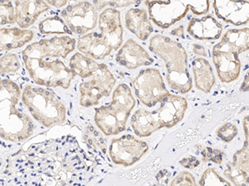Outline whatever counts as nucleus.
I'll use <instances>...</instances> for the list:
<instances>
[{"label":"nucleus","mask_w":249,"mask_h":186,"mask_svg":"<svg viewBox=\"0 0 249 186\" xmlns=\"http://www.w3.org/2000/svg\"><path fill=\"white\" fill-rule=\"evenodd\" d=\"M149 49L163 60L166 68V81L177 93H189L193 88L188 68V55L180 43L163 35H156L150 41Z\"/></svg>","instance_id":"nucleus-3"},{"label":"nucleus","mask_w":249,"mask_h":186,"mask_svg":"<svg viewBox=\"0 0 249 186\" xmlns=\"http://www.w3.org/2000/svg\"><path fill=\"white\" fill-rule=\"evenodd\" d=\"M120 65L128 70H136L141 66L152 65L154 60L146 50L133 39H128L122 45L116 55Z\"/></svg>","instance_id":"nucleus-14"},{"label":"nucleus","mask_w":249,"mask_h":186,"mask_svg":"<svg viewBox=\"0 0 249 186\" xmlns=\"http://www.w3.org/2000/svg\"><path fill=\"white\" fill-rule=\"evenodd\" d=\"M179 164L181 165L182 167L187 169L193 170L198 167L200 164V161L196 156L193 155H189L187 157H184L179 161Z\"/></svg>","instance_id":"nucleus-33"},{"label":"nucleus","mask_w":249,"mask_h":186,"mask_svg":"<svg viewBox=\"0 0 249 186\" xmlns=\"http://www.w3.org/2000/svg\"><path fill=\"white\" fill-rule=\"evenodd\" d=\"M200 154L204 159V161H212L213 163L221 165L223 161V153L219 150L213 149L210 147H202L201 145L197 146Z\"/></svg>","instance_id":"nucleus-30"},{"label":"nucleus","mask_w":249,"mask_h":186,"mask_svg":"<svg viewBox=\"0 0 249 186\" xmlns=\"http://www.w3.org/2000/svg\"><path fill=\"white\" fill-rule=\"evenodd\" d=\"M136 95L143 105L149 108L160 104L170 92L158 69L149 68L141 71L132 82Z\"/></svg>","instance_id":"nucleus-7"},{"label":"nucleus","mask_w":249,"mask_h":186,"mask_svg":"<svg viewBox=\"0 0 249 186\" xmlns=\"http://www.w3.org/2000/svg\"><path fill=\"white\" fill-rule=\"evenodd\" d=\"M249 29H230L212 50V59L218 78L223 83L238 79L241 72L239 55L249 51Z\"/></svg>","instance_id":"nucleus-4"},{"label":"nucleus","mask_w":249,"mask_h":186,"mask_svg":"<svg viewBox=\"0 0 249 186\" xmlns=\"http://www.w3.org/2000/svg\"><path fill=\"white\" fill-rule=\"evenodd\" d=\"M199 186H231V182L222 177L214 168H208L204 172Z\"/></svg>","instance_id":"nucleus-27"},{"label":"nucleus","mask_w":249,"mask_h":186,"mask_svg":"<svg viewBox=\"0 0 249 186\" xmlns=\"http://www.w3.org/2000/svg\"><path fill=\"white\" fill-rule=\"evenodd\" d=\"M73 1L77 2V1H80V0H73ZM123 1H124V0H92V3L97 9H103L107 8L109 6L122 3Z\"/></svg>","instance_id":"nucleus-34"},{"label":"nucleus","mask_w":249,"mask_h":186,"mask_svg":"<svg viewBox=\"0 0 249 186\" xmlns=\"http://www.w3.org/2000/svg\"><path fill=\"white\" fill-rule=\"evenodd\" d=\"M100 66L101 64L98 62L79 51L74 54L69 61V67L82 79L92 77L99 70Z\"/></svg>","instance_id":"nucleus-24"},{"label":"nucleus","mask_w":249,"mask_h":186,"mask_svg":"<svg viewBox=\"0 0 249 186\" xmlns=\"http://www.w3.org/2000/svg\"><path fill=\"white\" fill-rule=\"evenodd\" d=\"M170 34H171L172 36L184 38V26H179V27H177L176 29H173L172 31H170Z\"/></svg>","instance_id":"nucleus-38"},{"label":"nucleus","mask_w":249,"mask_h":186,"mask_svg":"<svg viewBox=\"0 0 249 186\" xmlns=\"http://www.w3.org/2000/svg\"><path fill=\"white\" fill-rule=\"evenodd\" d=\"M90 80L79 85L80 105L91 108L99 104L103 97H109L113 90L116 79L106 64H101L100 69Z\"/></svg>","instance_id":"nucleus-8"},{"label":"nucleus","mask_w":249,"mask_h":186,"mask_svg":"<svg viewBox=\"0 0 249 186\" xmlns=\"http://www.w3.org/2000/svg\"><path fill=\"white\" fill-rule=\"evenodd\" d=\"M245 140L244 146L233 154L232 161L227 163L225 177L235 186H249V147Z\"/></svg>","instance_id":"nucleus-16"},{"label":"nucleus","mask_w":249,"mask_h":186,"mask_svg":"<svg viewBox=\"0 0 249 186\" xmlns=\"http://www.w3.org/2000/svg\"><path fill=\"white\" fill-rule=\"evenodd\" d=\"M20 68L21 64L17 54L6 53L0 57V77L16 73Z\"/></svg>","instance_id":"nucleus-26"},{"label":"nucleus","mask_w":249,"mask_h":186,"mask_svg":"<svg viewBox=\"0 0 249 186\" xmlns=\"http://www.w3.org/2000/svg\"><path fill=\"white\" fill-rule=\"evenodd\" d=\"M50 9L45 0H15V23L20 29H29L40 15Z\"/></svg>","instance_id":"nucleus-17"},{"label":"nucleus","mask_w":249,"mask_h":186,"mask_svg":"<svg viewBox=\"0 0 249 186\" xmlns=\"http://www.w3.org/2000/svg\"><path fill=\"white\" fill-rule=\"evenodd\" d=\"M68 1L69 0H45L46 3H48V5L53 6L57 9L65 7Z\"/></svg>","instance_id":"nucleus-37"},{"label":"nucleus","mask_w":249,"mask_h":186,"mask_svg":"<svg viewBox=\"0 0 249 186\" xmlns=\"http://www.w3.org/2000/svg\"><path fill=\"white\" fill-rule=\"evenodd\" d=\"M191 66L196 87L204 93H210L215 84L216 79L209 61L198 57L193 60Z\"/></svg>","instance_id":"nucleus-23"},{"label":"nucleus","mask_w":249,"mask_h":186,"mask_svg":"<svg viewBox=\"0 0 249 186\" xmlns=\"http://www.w3.org/2000/svg\"><path fill=\"white\" fill-rule=\"evenodd\" d=\"M21 95L17 83L0 79V138L6 141L19 142L34 134V122L18 107Z\"/></svg>","instance_id":"nucleus-2"},{"label":"nucleus","mask_w":249,"mask_h":186,"mask_svg":"<svg viewBox=\"0 0 249 186\" xmlns=\"http://www.w3.org/2000/svg\"><path fill=\"white\" fill-rule=\"evenodd\" d=\"M171 177V173L168 170H163L156 175L157 183L160 186H167Z\"/></svg>","instance_id":"nucleus-35"},{"label":"nucleus","mask_w":249,"mask_h":186,"mask_svg":"<svg viewBox=\"0 0 249 186\" xmlns=\"http://www.w3.org/2000/svg\"><path fill=\"white\" fill-rule=\"evenodd\" d=\"M40 33L43 35H51V34H69L72 35L69 30L64 20L58 16L47 17L40 22L38 24Z\"/></svg>","instance_id":"nucleus-25"},{"label":"nucleus","mask_w":249,"mask_h":186,"mask_svg":"<svg viewBox=\"0 0 249 186\" xmlns=\"http://www.w3.org/2000/svg\"><path fill=\"white\" fill-rule=\"evenodd\" d=\"M98 29L108 43L117 51L123 43V28L121 12L113 8L103 9L98 17Z\"/></svg>","instance_id":"nucleus-13"},{"label":"nucleus","mask_w":249,"mask_h":186,"mask_svg":"<svg viewBox=\"0 0 249 186\" xmlns=\"http://www.w3.org/2000/svg\"><path fill=\"white\" fill-rule=\"evenodd\" d=\"M238 129L235 124L232 123H226L222 125L217 130V136L218 138L224 141V142H230L235 139V137L238 135Z\"/></svg>","instance_id":"nucleus-29"},{"label":"nucleus","mask_w":249,"mask_h":186,"mask_svg":"<svg viewBox=\"0 0 249 186\" xmlns=\"http://www.w3.org/2000/svg\"><path fill=\"white\" fill-rule=\"evenodd\" d=\"M34 31L20 28H0V52L22 47L31 42Z\"/></svg>","instance_id":"nucleus-22"},{"label":"nucleus","mask_w":249,"mask_h":186,"mask_svg":"<svg viewBox=\"0 0 249 186\" xmlns=\"http://www.w3.org/2000/svg\"><path fill=\"white\" fill-rule=\"evenodd\" d=\"M240 91L241 92H248L249 91V75L248 74L245 76L244 82L241 85Z\"/></svg>","instance_id":"nucleus-40"},{"label":"nucleus","mask_w":249,"mask_h":186,"mask_svg":"<svg viewBox=\"0 0 249 186\" xmlns=\"http://www.w3.org/2000/svg\"><path fill=\"white\" fill-rule=\"evenodd\" d=\"M223 27L212 15H206L201 18L193 17L190 20L187 32L196 40L214 41L220 38Z\"/></svg>","instance_id":"nucleus-19"},{"label":"nucleus","mask_w":249,"mask_h":186,"mask_svg":"<svg viewBox=\"0 0 249 186\" xmlns=\"http://www.w3.org/2000/svg\"><path fill=\"white\" fill-rule=\"evenodd\" d=\"M76 48L74 37L55 36L27 46L22 51V59L36 85L67 90L77 76L60 58L66 59Z\"/></svg>","instance_id":"nucleus-1"},{"label":"nucleus","mask_w":249,"mask_h":186,"mask_svg":"<svg viewBox=\"0 0 249 186\" xmlns=\"http://www.w3.org/2000/svg\"><path fill=\"white\" fill-rule=\"evenodd\" d=\"M244 133H245V140L249 141V115L245 116L244 119Z\"/></svg>","instance_id":"nucleus-39"},{"label":"nucleus","mask_w":249,"mask_h":186,"mask_svg":"<svg viewBox=\"0 0 249 186\" xmlns=\"http://www.w3.org/2000/svg\"><path fill=\"white\" fill-rule=\"evenodd\" d=\"M149 146L131 135L122 136L111 141L109 148L110 159L114 163L131 167L147 153Z\"/></svg>","instance_id":"nucleus-11"},{"label":"nucleus","mask_w":249,"mask_h":186,"mask_svg":"<svg viewBox=\"0 0 249 186\" xmlns=\"http://www.w3.org/2000/svg\"><path fill=\"white\" fill-rule=\"evenodd\" d=\"M156 114L161 122L163 127H173L184 119L188 108V103L182 96L169 93L160 102Z\"/></svg>","instance_id":"nucleus-15"},{"label":"nucleus","mask_w":249,"mask_h":186,"mask_svg":"<svg viewBox=\"0 0 249 186\" xmlns=\"http://www.w3.org/2000/svg\"><path fill=\"white\" fill-rule=\"evenodd\" d=\"M15 23V7L10 0H0V26Z\"/></svg>","instance_id":"nucleus-28"},{"label":"nucleus","mask_w":249,"mask_h":186,"mask_svg":"<svg viewBox=\"0 0 249 186\" xmlns=\"http://www.w3.org/2000/svg\"><path fill=\"white\" fill-rule=\"evenodd\" d=\"M171 186H197L196 178L190 172L182 171L170 183Z\"/></svg>","instance_id":"nucleus-32"},{"label":"nucleus","mask_w":249,"mask_h":186,"mask_svg":"<svg viewBox=\"0 0 249 186\" xmlns=\"http://www.w3.org/2000/svg\"><path fill=\"white\" fill-rule=\"evenodd\" d=\"M23 105L36 121L46 127L62 124L67 119V109L59 97L43 88L27 85L22 93Z\"/></svg>","instance_id":"nucleus-6"},{"label":"nucleus","mask_w":249,"mask_h":186,"mask_svg":"<svg viewBox=\"0 0 249 186\" xmlns=\"http://www.w3.org/2000/svg\"><path fill=\"white\" fill-rule=\"evenodd\" d=\"M130 125L135 134L139 138L150 137L156 131L163 128L161 122L156 112H150L144 108L136 110L131 117Z\"/></svg>","instance_id":"nucleus-21"},{"label":"nucleus","mask_w":249,"mask_h":186,"mask_svg":"<svg viewBox=\"0 0 249 186\" xmlns=\"http://www.w3.org/2000/svg\"><path fill=\"white\" fill-rule=\"evenodd\" d=\"M77 48L81 53L100 61L105 59L113 51L107 40L96 31L80 36L77 39Z\"/></svg>","instance_id":"nucleus-18"},{"label":"nucleus","mask_w":249,"mask_h":186,"mask_svg":"<svg viewBox=\"0 0 249 186\" xmlns=\"http://www.w3.org/2000/svg\"><path fill=\"white\" fill-rule=\"evenodd\" d=\"M190 10L196 15H203L210 11V0H184Z\"/></svg>","instance_id":"nucleus-31"},{"label":"nucleus","mask_w":249,"mask_h":186,"mask_svg":"<svg viewBox=\"0 0 249 186\" xmlns=\"http://www.w3.org/2000/svg\"><path fill=\"white\" fill-rule=\"evenodd\" d=\"M60 15L71 33L78 36H83L96 29L99 17L93 4L88 0L69 4Z\"/></svg>","instance_id":"nucleus-9"},{"label":"nucleus","mask_w":249,"mask_h":186,"mask_svg":"<svg viewBox=\"0 0 249 186\" xmlns=\"http://www.w3.org/2000/svg\"><path fill=\"white\" fill-rule=\"evenodd\" d=\"M150 20L159 28L167 29L186 17L190 7L184 0H145Z\"/></svg>","instance_id":"nucleus-10"},{"label":"nucleus","mask_w":249,"mask_h":186,"mask_svg":"<svg viewBox=\"0 0 249 186\" xmlns=\"http://www.w3.org/2000/svg\"><path fill=\"white\" fill-rule=\"evenodd\" d=\"M124 23L126 29L142 41H146L154 31L145 9H129L124 15Z\"/></svg>","instance_id":"nucleus-20"},{"label":"nucleus","mask_w":249,"mask_h":186,"mask_svg":"<svg viewBox=\"0 0 249 186\" xmlns=\"http://www.w3.org/2000/svg\"><path fill=\"white\" fill-rule=\"evenodd\" d=\"M193 52L198 56V57H207L206 51L204 46L199 45V44H193Z\"/></svg>","instance_id":"nucleus-36"},{"label":"nucleus","mask_w":249,"mask_h":186,"mask_svg":"<svg viewBox=\"0 0 249 186\" xmlns=\"http://www.w3.org/2000/svg\"><path fill=\"white\" fill-rule=\"evenodd\" d=\"M135 106L136 99L130 87L125 84H120L114 91L110 105L95 109L94 120L96 126L107 136L117 135L124 132Z\"/></svg>","instance_id":"nucleus-5"},{"label":"nucleus","mask_w":249,"mask_h":186,"mask_svg":"<svg viewBox=\"0 0 249 186\" xmlns=\"http://www.w3.org/2000/svg\"><path fill=\"white\" fill-rule=\"evenodd\" d=\"M213 8L219 19L234 26L249 23V0H213Z\"/></svg>","instance_id":"nucleus-12"}]
</instances>
